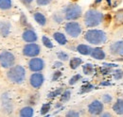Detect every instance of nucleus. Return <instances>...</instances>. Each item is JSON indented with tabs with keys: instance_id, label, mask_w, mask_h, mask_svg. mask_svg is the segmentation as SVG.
<instances>
[{
	"instance_id": "nucleus-1",
	"label": "nucleus",
	"mask_w": 123,
	"mask_h": 117,
	"mask_svg": "<svg viewBox=\"0 0 123 117\" xmlns=\"http://www.w3.org/2000/svg\"><path fill=\"white\" fill-rule=\"evenodd\" d=\"M105 14L96 8H90L83 14V24L87 29L98 28L104 23Z\"/></svg>"
},
{
	"instance_id": "nucleus-2",
	"label": "nucleus",
	"mask_w": 123,
	"mask_h": 117,
	"mask_svg": "<svg viewBox=\"0 0 123 117\" xmlns=\"http://www.w3.org/2000/svg\"><path fill=\"white\" fill-rule=\"evenodd\" d=\"M83 39L91 45L100 46L108 42V35L103 29H88L83 34Z\"/></svg>"
},
{
	"instance_id": "nucleus-3",
	"label": "nucleus",
	"mask_w": 123,
	"mask_h": 117,
	"mask_svg": "<svg viewBox=\"0 0 123 117\" xmlns=\"http://www.w3.org/2000/svg\"><path fill=\"white\" fill-rule=\"evenodd\" d=\"M26 76H27V72L24 66L22 65H13L12 67L8 69L7 72V77L8 79L16 85H20L23 84L26 80Z\"/></svg>"
},
{
	"instance_id": "nucleus-4",
	"label": "nucleus",
	"mask_w": 123,
	"mask_h": 117,
	"mask_svg": "<svg viewBox=\"0 0 123 117\" xmlns=\"http://www.w3.org/2000/svg\"><path fill=\"white\" fill-rule=\"evenodd\" d=\"M62 12L66 21H77L82 16V9L76 3H70L63 7Z\"/></svg>"
},
{
	"instance_id": "nucleus-5",
	"label": "nucleus",
	"mask_w": 123,
	"mask_h": 117,
	"mask_svg": "<svg viewBox=\"0 0 123 117\" xmlns=\"http://www.w3.org/2000/svg\"><path fill=\"white\" fill-rule=\"evenodd\" d=\"M64 31L66 35H68L70 38L77 39L79 38L83 31V28L80 23L77 21H67L64 24Z\"/></svg>"
},
{
	"instance_id": "nucleus-6",
	"label": "nucleus",
	"mask_w": 123,
	"mask_h": 117,
	"mask_svg": "<svg viewBox=\"0 0 123 117\" xmlns=\"http://www.w3.org/2000/svg\"><path fill=\"white\" fill-rule=\"evenodd\" d=\"M16 58L14 54L8 50H3L0 52V66L5 69H9L15 65Z\"/></svg>"
},
{
	"instance_id": "nucleus-7",
	"label": "nucleus",
	"mask_w": 123,
	"mask_h": 117,
	"mask_svg": "<svg viewBox=\"0 0 123 117\" xmlns=\"http://www.w3.org/2000/svg\"><path fill=\"white\" fill-rule=\"evenodd\" d=\"M22 53L27 58L38 57L41 54V46L36 43H27L23 46Z\"/></svg>"
},
{
	"instance_id": "nucleus-8",
	"label": "nucleus",
	"mask_w": 123,
	"mask_h": 117,
	"mask_svg": "<svg viewBox=\"0 0 123 117\" xmlns=\"http://www.w3.org/2000/svg\"><path fill=\"white\" fill-rule=\"evenodd\" d=\"M104 103L99 99H94L87 106V112L91 116H99L104 111Z\"/></svg>"
},
{
	"instance_id": "nucleus-9",
	"label": "nucleus",
	"mask_w": 123,
	"mask_h": 117,
	"mask_svg": "<svg viewBox=\"0 0 123 117\" xmlns=\"http://www.w3.org/2000/svg\"><path fill=\"white\" fill-rule=\"evenodd\" d=\"M28 67H29V70L32 73L42 72L46 67V62L44 58H39V57L31 58V59L28 62Z\"/></svg>"
},
{
	"instance_id": "nucleus-10",
	"label": "nucleus",
	"mask_w": 123,
	"mask_h": 117,
	"mask_svg": "<svg viewBox=\"0 0 123 117\" xmlns=\"http://www.w3.org/2000/svg\"><path fill=\"white\" fill-rule=\"evenodd\" d=\"M1 105H2V110L5 113L11 114L13 111V103L12 100V97L8 92H5L1 95Z\"/></svg>"
},
{
	"instance_id": "nucleus-11",
	"label": "nucleus",
	"mask_w": 123,
	"mask_h": 117,
	"mask_svg": "<svg viewBox=\"0 0 123 117\" xmlns=\"http://www.w3.org/2000/svg\"><path fill=\"white\" fill-rule=\"evenodd\" d=\"M29 82L31 88H33L34 90H38L45 83V76L41 72H34L31 75Z\"/></svg>"
},
{
	"instance_id": "nucleus-12",
	"label": "nucleus",
	"mask_w": 123,
	"mask_h": 117,
	"mask_svg": "<svg viewBox=\"0 0 123 117\" xmlns=\"http://www.w3.org/2000/svg\"><path fill=\"white\" fill-rule=\"evenodd\" d=\"M109 53L113 57H123V40H117L109 44Z\"/></svg>"
},
{
	"instance_id": "nucleus-13",
	"label": "nucleus",
	"mask_w": 123,
	"mask_h": 117,
	"mask_svg": "<svg viewBox=\"0 0 123 117\" xmlns=\"http://www.w3.org/2000/svg\"><path fill=\"white\" fill-rule=\"evenodd\" d=\"M22 39L25 43H36L38 41V35L34 29L28 28L23 31Z\"/></svg>"
},
{
	"instance_id": "nucleus-14",
	"label": "nucleus",
	"mask_w": 123,
	"mask_h": 117,
	"mask_svg": "<svg viewBox=\"0 0 123 117\" xmlns=\"http://www.w3.org/2000/svg\"><path fill=\"white\" fill-rule=\"evenodd\" d=\"M90 57L94 59H97V60H103L106 58L107 54L101 46H94Z\"/></svg>"
},
{
	"instance_id": "nucleus-15",
	"label": "nucleus",
	"mask_w": 123,
	"mask_h": 117,
	"mask_svg": "<svg viewBox=\"0 0 123 117\" xmlns=\"http://www.w3.org/2000/svg\"><path fill=\"white\" fill-rule=\"evenodd\" d=\"M12 31V24L7 20L0 19V37L6 38L10 35Z\"/></svg>"
},
{
	"instance_id": "nucleus-16",
	"label": "nucleus",
	"mask_w": 123,
	"mask_h": 117,
	"mask_svg": "<svg viewBox=\"0 0 123 117\" xmlns=\"http://www.w3.org/2000/svg\"><path fill=\"white\" fill-rule=\"evenodd\" d=\"M93 47L91 46V44H79L76 46L75 50L78 53H80L82 56H90L91 52H92Z\"/></svg>"
},
{
	"instance_id": "nucleus-17",
	"label": "nucleus",
	"mask_w": 123,
	"mask_h": 117,
	"mask_svg": "<svg viewBox=\"0 0 123 117\" xmlns=\"http://www.w3.org/2000/svg\"><path fill=\"white\" fill-rule=\"evenodd\" d=\"M112 111L115 114L123 116V98H117L112 104Z\"/></svg>"
},
{
	"instance_id": "nucleus-18",
	"label": "nucleus",
	"mask_w": 123,
	"mask_h": 117,
	"mask_svg": "<svg viewBox=\"0 0 123 117\" xmlns=\"http://www.w3.org/2000/svg\"><path fill=\"white\" fill-rule=\"evenodd\" d=\"M33 19L40 27H46L47 24V18L42 12H34Z\"/></svg>"
},
{
	"instance_id": "nucleus-19",
	"label": "nucleus",
	"mask_w": 123,
	"mask_h": 117,
	"mask_svg": "<svg viewBox=\"0 0 123 117\" xmlns=\"http://www.w3.org/2000/svg\"><path fill=\"white\" fill-rule=\"evenodd\" d=\"M52 37L56 41V43H58L60 45H66L67 43H68V40H67L66 35L64 33L61 32V31H55L52 34Z\"/></svg>"
},
{
	"instance_id": "nucleus-20",
	"label": "nucleus",
	"mask_w": 123,
	"mask_h": 117,
	"mask_svg": "<svg viewBox=\"0 0 123 117\" xmlns=\"http://www.w3.org/2000/svg\"><path fill=\"white\" fill-rule=\"evenodd\" d=\"M113 21L116 27L123 26V9H119L115 12L113 16Z\"/></svg>"
},
{
	"instance_id": "nucleus-21",
	"label": "nucleus",
	"mask_w": 123,
	"mask_h": 117,
	"mask_svg": "<svg viewBox=\"0 0 123 117\" xmlns=\"http://www.w3.org/2000/svg\"><path fill=\"white\" fill-rule=\"evenodd\" d=\"M33 114H34V110L33 107L31 105L25 106L19 111V115L21 117H31L33 116Z\"/></svg>"
},
{
	"instance_id": "nucleus-22",
	"label": "nucleus",
	"mask_w": 123,
	"mask_h": 117,
	"mask_svg": "<svg viewBox=\"0 0 123 117\" xmlns=\"http://www.w3.org/2000/svg\"><path fill=\"white\" fill-rule=\"evenodd\" d=\"M81 68H82V73L85 76H92L93 74L96 72L95 65L93 63H90V62H86V63L82 64Z\"/></svg>"
},
{
	"instance_id": "nucleus-23",
	"label": "nucleus",
	"mask_w": 123,
	"mask_h": 117,
	"mask_svg": "<svg viewBox=\"0 0 123 117\" xmlns=\"http://www.w3.org/2000/svg\"><path fill=\"white\" fill-rule=\"evenodd\" d=\"M82 64H83V59L80 57H73L69 59V67L72 70H76Z\"/></svg>"
},
{
	"instance_id": "nucleus-24",
	"label": "nucleus",
	"mask_w": 123,
	"mask_h": 117,
	"mask_svg": "<svg viewBox=\"0 0 123 117\" xmlns=\"http://www.w3.org/2000/svg\"><path fill=\"white\" fill-rule=\"evenodd\" d=\"M94 89H98V87H96L95 85L91 84L90 82H86L85 84H83V85L80 87V91H79V94H83L90 93Z\"/></svg>"
},
{
	"instance_id": "nucleus-25",
	"label": "nucleus",
	"mask_w": 123,
	"mask_h": 117,
	"mask_svg": "<svg viewBox=\"0 0 123 117\" xmlns=\"http://www.w3.org/2000/svg\"><path fill=\"white\" fill-rule=\"evenodd\" d=\"M64 20H65V19H64V16H63L62 12H55L52 14V21H53L55 24L60 25L62 23H63Z\"/></svg>"
},
{
	"instance_id": "nucleus-26",
	"label": "nucleus",
	"mask_w": 123,
	"mask_h": 117,
	"mask_svg": "<svg viewBox=\"0 0 123 117\" xmlns=\"http://www.w3.org/2000/svg\"><path fill=\"white\" fill-rule=\"evenodd\" d=\"M71 94H72V92H71L69 89L64 90V91L62 93L61 95H60V101H61L62 103L68 102V101L70 100V98H71Z\"/></svg>"
},
{
	"instance_id": "nucleus-27",
	"label": "nucleus",
	"mask_w": 123,
	"mask_h": 117,
	"mask_svg": "<svg viewBox=\"0 0 123 117\" xmlns=\"http://www.w3.org/2000/svg\"><path fill=\"white\" fill-rule=\"evenodd\" d=\"M101 101L104 103V105H112L114 102V96L112 95V94L105 93L101 95Z\"/></svg>"
},
{
	"instance_id": "nucleus-28",
	"label": "nucleus",
	"mask_w": 123,
	"mask_h": 117,
	"mask_svg": "<svg viewBox=\"0 0 123 117\" xmlns=\"http://www.w3.org/2000/svg\"><path fill=\"white\" fill-rule=\"evenodd\" d=\"M62 92H63L62 87L57 88V89H55V90H53V91H51V92H49V93L47 94V98H49V99L56 98L57 96H60V95H61Z\"/></svg>"
},
{
	"instance_id": "nucleus-29",
	"label": "nucleus",
	"mask_w": 123,
	"mask_h": 117,
	"mask_svg": "<svg viewBox=\"0 0 123 117\" xmlns=\"http://www.w3.org/2000/svg\"><path fill=\"white\" fill-rule=\"evenodd\" d=\"M12 8V0H0V10L2 11H9Z\"/></svg>"
},
{
	"instance_id": "nucleus-30",
	"label": "nucleus",
	"mask_w": 123,
	"mask_h": 117,
	"mask_svg": "<svg viewBox=\"0 0 123 117\" xmlns=\"http://www.w3.org/2000/svg\"><path fill=\"white\" fill-rule=\"evenodd\" d=\"M28 104L29 105H31V106H34V105H36L38 101H39V94H37V93H35V94H31L29 95V97H28Z\"/></svg>"
},
{
	"instance_id": "nucleus-31",
	"label": "nucleus",
	"mask_w": 123,
	"mask_h": 117,
	"mask_svg": "<svg viewBox=\"0 0 123 117\" xmlns=\"http://www.w3.org/2000/svg\"><path fill=\"white\" fill-rule=\"evenodd\" d=\"M51 106H52V103L51 102H46L44 103L41 107V110H40V114L41 115H46L48 113V111L51 110Z\"/></svg>"
},
{
	"instance_id": "nucleus-32",
	"label": "nucleus",
	"mask_w": 123,
	"mask_h": 117,
	"mask_svg": "<svg viewBox=\"0 0 123 117\" xmlns=\"http://www.w3.org/2000/svg\"><path fill=\"white\" fill-rule=\"evenodd\" d=\"M42 43L44 44V46L48 48V49H52L54 47V44L52 43V41L46 36V35H43L42 36Z\"/></svg>"
},
{
	"instance_id": "nucleus-33",
	"label": "nucleus",
	"mask_w": 123,
	"mask_h": 117,
	"mask_svg": "<svg viewBox=\"0 0 123 117\" xmlns=\"http://www.w3.org/2000/svg\"><path fill=\"white\" fill-rule=\"evenodd\" d=\"M82 79V76L80 74H76L74 76H72L70 78H69V81H68V84L70 86H73L75 84H77L79 81H80Z\"/></svg>"
},
{
	"instance_id": "nucleus-34",
	"label": "nucleus",
	"mask_w": 123,
	"mask_h": 117,
	"mask_svg": "<svg viewBox=\"0 0 123 117\" xmlns=\"http://www.w3.org/2000/svg\"><path fill=\"white\" fill-rule=\"evenodd\" d=\"M113 77L116 80H121L123 78V70L120 68H115L113 72Z\"/></svg>"
},
{
	"instance_id": "nucleus-35",
	"label": "nucleus",
	"mask_w": 123,
	"mask_h": 117,
	"mask_svg": "<svg viewBox=\"0 0 123 117\" xmlns=\"http://www.w3.org/2000/svg\"><path fill=\"white\" fill-rule=\"evenodd\" d=\"M98 71L101 76H108V75H111L114 72V69L113 68H110V67H107V66H101L98 68Z\"/></svg>"
},
{
	"instance_id": "nucleus-36",
	"label": "nucleus",
	"mask_w": 123,
	"mask_h": 117,
	"mask_svg": "<svg viewBox=\"0 0 123 117\" xmlns=\"http://www.w3.org/2000/svg\"><path fill=\"white\" fill-rule=\"evenodd\" d=\"M56 56H57L58 59H60L62 61H67V60H69V55L65 51H58L56 53Z\"/></svg>"
},
{
	"instance_id": "nucleus-37",
	"label": "nucleus",
	"mask_w": 123,
	"mask_h": 117,
	"mask_svg": "<svg viewBox=\"0 0 123 117\" xmlns=\"http://www.w3.org/2000/svg\"><path fill=\"white\" fill-rule=\"evenodd\" d=\"M81 115L80 111H77V110H69L66 113H65V116L66 117H79Z\"/></svg>"
},
{
	"instance_id": "nucleus-38",
	"label": "nucleus",
	"mask_w": 123,
	"mask_h": 117,
	"mask_svg": "<svg viewBox=\"0 0 123 117\" xmlns=\"http://www.w3.org/2000/svg\"><path fill=\"white\" fill-rule=\"evenodd\" d=\"M62 75V73L60 70H56L54 73L52 74L51 80H52V81H58V80L61 78Z\"/></svg>"
},
{
	"instance_id": "nucleus-39",
	"label": "nucleus",
	"mask_w": 123,
	"mask_h": 117,
	"mask_svg": "<svg viewBox=\"0 0 123 117\" xmlns=\"http://www.w3.org/2000/svg\"><path fill=\"white\" fill-rule=\"evenodd\" d=\"M36 1V4L40 7H45V6H47L49 5L53 0H35Z\"/></svg>"
},
{
	"instance_id": "nucleus-40",
	"label": "nucleus",
	"mask_w": 123,
	"mask_h": 117,
	"mask_svg": "<svg viewBox=\"0 0 123 117\" xmlns=\"http://www.w3.org/2000/svg\"><path fill=\"white\" fill-rule=\"evenodd\" d=\"M20 22H21V24H22L23 26H25V27H27V26L29 25V23H28V19H27L26 15L24 14V13H21V17H20Z\"/></svg>"
},
{
	"instance_id": "nucleus-41",
	"label": "nucleus",
	"mask_w": 123,
	"mask_h": 117,
	"mask_svg": "<svg viewBox=\"0 0 123 117\" xmlns=\"http://www.w3.org/2000/svg\"><path fill=\"white\" fill-rule=\"evenodd\" d=\"M102 65H103V66L110 67V68H113V69H115V68H117V67H118V64H117V63H114V62H103V63H102Z\"/></svg>"
},
{
	"instance_id": "nucleus-42",
	"label": "nucleus",
	"mask_w": 123,
	"mask_h": 117,
	"mask_svg": "<svg viewBox=\"0 0 123 117\" xmlns=\"http://www.w3.org/2000/svg\"><path fill=\"white\" fill-rule=\"evenodd\" d=\"M62 62H63V61H62V60H60V59L54 61V63H53V68H54V69H59V68L62 67V65H63Z\"/></svg>"
},
{
	"instance_id": "nucleus-43",
	"label": "nucleus",
	"mask_w": 123,
	"mask_h": 117,
	"mask_svg": "<svg viewBox=\"0 0 123 117\" xmlns=\"http://www.w3.org/2000/svg\"><path fill=\"white\" fill-rule=\"evenodd\" d=\"M114 84L110 81V80H103L99 83V86H103V87H109V86H113Z\"/></svg>"
},
{
	"instance_id": "nucleus-44",
	"label": "nucleus",
	"mask_w": 123,
	"mask_h": 117,
	"mask_svg": "<svg viewBox=\"0 0 123 117\" xmlns=\"http://www.w3.org/2000/svg\"><path fill=\"white\" fill-rule=\"evenodd\" d=\"M113 115H114V114H113L111 111H105V110H104V111H102V113H101L99 116L100 117H112Z\"/></svg>"
},
{
	"instance_id": "nucleus-45",
	"label": "nucleus",
	"mask_w": 123,
	"mask_h": 117,
	"mask_svg": "<svg viewBox=\"0 0 123 117\" xmlns=\"http://www.w3.org/2000/svg\"><path fill=\"white\" fill-rule=\"evenodd\" d=\"M25 6H30V5H31L32 4V2L34 1V0H20Z\"/></svg>"
},
{
	"instance_id": "nucleus-46",
	"label": "nucleus",
	"mask_w": 123,
	"mask_h": 117,
	"mask_svg": "<svg viewBox=\"0 0 123 117\" xmlns=\"http://www.w3.org/2000/svg\"><path fill=\"white\" fill-rule=\"evenodd\" d=\"M105 1L109 8H113V0H105Z\"/></svg>"
},
{
	"instance_id": "nucleus-47",
	"label": "nucleus",
	"mask_w": 123,
	"mask_h": 117,
	"mask_svg": "<svg viewBox=\"0 0 123 117\" xmlns=\"http://www.w3.org/2000/svg\"><path fill=\"white\" fill-rule=\"evenodd\" d=\"M102 1H103V0H95V1H94V5H95V6H98V5L101 4Z\"/></svg>"
},
{
	"instance_id": "nucleus-48",
	"label": "nucleus",
	"mask_w": 123,
	"mask_h": 117,
	"mask_svg": "<svg viewBox=\"0 0 123 117\" xmlns=\"http://www.w3.org/2000/svg\"><path fill=\"white\" fill-rule=\"evenodd\" d=\"M116 60L117 61H123V57H117V58Z\"/></svg>"
},
{
	"instance_id": "nucleus-49",
	"label": "nucleus",
	"mask_w": 123,
	"mask_h": 117,
	"mask_svg": "<svg viewBox=\"0 0 123 117\" xmlns=\"http://www.w3.org/2000/svg\"><path fill=\"white\" fill-rule=\"evenodd\" d=\"M73 1H77V0H73Z\"/></svg>"
}]
</instances>
